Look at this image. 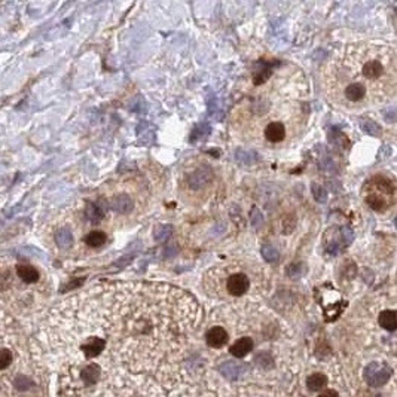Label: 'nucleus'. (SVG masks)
Masks as SVG:
<instances>
[{
    "mask_svg": "<svg viewBox=\"0 0 397 397\" xmlns=\"http://www.w3.org/2000/svg\"><path fill=\"white\" fill-rule=\"evenodd\" d=\"M394 225H396V228H397V216H396V221H394Z\"/></svg>",
    "mask_w": 397,
    "mask_h": 397,
    "instance_id": "412c9836",
    "label": "nucleus"
},
{
    "mask_svg": "<svg viewBox=\"0 0 397 397\" xmlns=\"http://www.w3.org/2000/svg\"><path fill=\"white\" fill-rule=\"evenodd\" d=\"M341 232H342V238H344V243L345 244H350L351 241H353V238H354V234H353V231L350 229V228H342L341 229Z\"/></svg>",
    "mask_w": 397,
    "mask_h": 397,
    "instance_id": "a211bd4d",
    "label": "nucleus"
},
{
    "mask_svg": "<svg viewBox=\"0 0 397 397\" xmlns=\"http://www.w3.org/2000/svg\"><path fill=\"white\" fill-rule=\"evenodd\" d=\"M100 378V366L98 365H88L82 371V379L85 384L92 385L98 381Z\"/></svg>",
    "mask_w": 397,
    "mask_h": 397,
    "instance_id": "9b49d317",
    "label": "nucleus"
},
{
    "mask_svg": "<svg viewBox=\"0 0 397 397\" xmlns=\"http://www.w3.org/2000/svg\"><path fill=\"white\" fill-rule=\"evenodd\" d=\"M379 324L385 329V331H396L397 329V312L396 311H382L379 314Z\"/></svg>",
    "mask_w": 397,
    "mask_h": 397,
    "instance_id": "9d476101",
    "label": "nucleus"
},
{
    "mask_svg": "<svg viewBox=\"0 0 397 397\" xmlns=\"http://www.w3.org/2000/svg\"><path fill=\"white\" fill-rule=\"evenodd\" d=\"M362 128L366 134L369 135H374V137H378L381 134V127L372 121V119H366V121H362Z\"/></svg>",
    "mask_w": 397,
    "mask_h": 397,
    "instance_id": "4468645a",
    "label": "nucleus"
},
{
    "mask_svg": "<svg viewBox=\"0 0 397 397\" xmlns=\"http://www.w3.org/2000/svg\"><path fill=\"white\" fill-rule=\"evenodd\" d=\"M382 71H384V66L379 61H376V60L368 61L362 67V73L368 79H376V78H379L382 75Z\"/></svg>",
    "mask_w": 397,
    "mask_h": 397,
    "instance_id": "1a4fd4ad",
    "label": "nucleus"
},
{
    "mask_svg": "<svg viewBox=\"0 0 397 397\" xmlns=\"http://www.w3.org/2000/svg\"><path fill=\"white\" fill-rule=\"evenodd\" d=\"M382 113H384V115L387 116V121H388V122L394 121V118H396V115H397V112H396L394 109H391V112H388V110H384Z\"/></svg>",
    "mask_w": 397,
    "mask_h": 397,
    "instance_id": "aec40b11",
    "label": "nucleus"
},
{
    "mask_svg": "<svg viewBox=\"0 0 397 397\" xmlns=\"http://www.w3.org/2000/svg\"><path fill=\"white\" fill-rule=\"evenodd\" d=\"M106 348V339L101 336H89L85 339V342L81 345V350L88 358L97 357L103 350Z\"/></svg>",
    "mask_w": 397,
    "mask_h": 397,
    "instance_id": "423d86ee",
    "label": "nucleus"
},
{
    "mask_svg": "<svg viewBox=\"0 0 397 397\" xmlns=\"http://www.w3.org/2000/svg\"><path fill=\"white\" fill-rule=\"evenodd\" d=\"M253 259H231L221 262L207 272L208 283L221 281L226 295L241 298L247 295L256 275H262V268Z\"/></svg>",
    "mask_w": 397,
    "mask_h": 397,
    "instance_id": "f03ea898",
    "label": "nucleus"
},
{
    "mask_svg": "<svg viewBox=\"0 0 397 397\" xmlns=\"http://www.w3.org/2000/svg\"><path fill=\"white\" fill-rule=\"evenodd\" d=\"M247 365H244L243 362H223L221 366H219V372L229 381H235L238 378H241L245 372H247Z\"/></svg>",
    "mask_w": 397,
    "mask_h": 397,
    "instance_id": "20e7f679",
    "label": "nucleus"
},
{
    "mask_svg": "<svg viewBox=\"0 0 397 397\" xmlns=\"http://www.w3.org/2000/svg\"><path fill=\"white\" fill-rule=\"evenodd\" d=\"M251 350H253V339L248 338V336H244V338L237 339V341L231 345V348H229L231 354H232L234 357H237V358L245 357Z\"/></svg>",
    "mask_w": 397,
    "mask_h": 397,
    "instance_id": "0eeeda50",
    "label": "nucleus"
},
{
    "mask_svg": "<svg viewBox=\"0 0 397 397\" xmlns=\"http://www.w3.org/2000/svg\"><path fill=\"white\" fill-rule=\"evenodd\" d=\"M326 384H328V378L323 374H312L307 379V385L311 391H320L326 387Z\"/></svg>",
    "mask_w": 397,
    "mask_h": 397,
    "instance_id": "f8f14e48",
    "label": "nucleus"
},
{
    "mask_svg": "<svg viewBox=\"0 0 397 397\" xmlns=\"http://www.w3.org/2000/svg\"><path fill=\"white\" fill-rule=\"evenodd\" d=\"M14 387L17 390H20V391H27L28 388L33 387V381L30 378L24 376V375H20V376H17L14 379Z\"/></svg>",
    "mask_w": 397,
    "mask_h": 397,
    "instance_id": "2eb2a0df",
    "label": "nucleus"
},
{
    "mask_svg": "<svg viewBox=\"0 0 397 397\" xmlns=\"http://www.w3.org/2000/svg\"><path fill=\"white\" fill-rule=\"evenodd\" d=\"M12 363V353L8 348H3L0 353V369H6Z\"/></svg>",
    "mask_w": 397,
    "mask_h": 397,
    "instance_id": "dca6fc26",
    "label": "nucleus"
},
{
    "mask_svg": "<svg viewBox=\"0 0 397 397\" xmlns=\"http://www.w3.org/2000/svg\"><path fill=\"white\" fill-rule=\"evenodd\" d=\"M312 194H314V197H315V199H317L318 202H324V201H326V192L323 191V188L314 185V186H312Z\"/></svg>",
    "mask_w": 397,
    "mask_h": 397,
    "instance_id": "f3484780",
    "label": "nucleus"
},
{
    "mask_svg": "<svg viewBox=\"0 0 397 397\" xmlns=\"http://www.w3.org/2000/svg\"><path fill=\"white\" fill-rule=\"evenodd\" d=\"M365 94H366V88L360 82H353L347 85L344 89V95L348 101H360L365 97Z\"/></svg>",
    "mask_w": 397,
    "mask_h": 397,
    "instance_id": "6e6552de",
    "label": "nucleus"
},
{
    "mask_svg": "<svg viewBox=\"0 0 397 397\" xmlns=\"http://www.w3.org/2000/svg\"><path fill=\"white\" fill-rule=\"evenodd\" d=\"M284 87L280 63H265L251 71L231 110V127L240 140L261 149L286 143L295 107L286 101Z\"/></svg>",
    "mask_w": 397,
    "mask_h": 397,
    "instance_id": "f257e3e1",
    "label": "nucleus"
},
{
    "mask_svg": "<svg viewBox=\"0 0 397 397\" xmlns=\"http://www.w3.org/2000/svg\"><path fill=\"white\" fill-rule=\"evenodd\" d=\"M255 362H256V365H258L261 369L269 371V369H272V366H274V357H272L268 351H262V353H259V354L255 357Z\"/></svg>",
    "mask_w": 397,
    "mask_h": 397,
    "instance_id": "ddd939ff",
    "label": "nucleus"
},
{
    "mask_svg": "<svg viewBox=\"0 0 397 397\" xmlns=\"http://www.w3.org/2000/svg\"><path fill=\"white\" fill-rule=\"evenodd\" d=\"M318 397H339V396L335 390H324L323 393H320Z\"/></svg>",
    "mask_w": 397,
    "mask_h": 397,
    "instance_id": "6ab92c4d",
    "label": "nucleus"
},
{
    "mask_svg": "<svg viewBox=\"0 0 397 397\" xmlns=\"http://www.w3.org/2000/svg\"><path fill=\"white\" fill-rule=\"evenodd\" d=\"M365 381L371 385V387H382L384 384H387V381L391 376V368L385 363H379V362H372L365 368L363 372Z\"/></svg>",
    "mask_w": 397,
    "mask_h": 397,
    "instance_id": "7ed1b4c3",
    "label": "nucleus"
},
{
    "mask_svg": "<svg viewBox=\"0 0 397 397\" xmlns=\"http://www.w3.org/2000/svg\"><path fill=\"white\" fill-rule=\"evenodd\" d=\"M229 339V335L225 328L222 326H213L205 333V342L211 348H221L223 347Z\"/></svg>",
    "mask_w": 397,
    "mask_h": 397,
    "instance_id": "39448f33",
    "label": "nucleus"
}]
</instances>
